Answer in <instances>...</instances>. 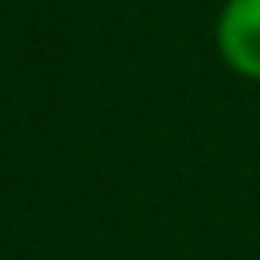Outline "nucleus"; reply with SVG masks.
<instances>
[{
    "label": "nucleus",
    "instance_id": "nucleus-1",
    "mask_svg": "<svg viewBox=\"0 0 260 260\" xmlns=\"http://www.w3.org/2000/svg\"><path fill=\"white\" fill-rule=\"evenodd\" d=\"M215 49L228 69L260 81V0H228L219 8Z\"/></svg>",
    "mask_w": 260,
    "mask_h": 260
}]
</instances>
